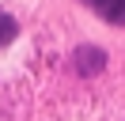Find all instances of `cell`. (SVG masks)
<instances>
[{
	"label": "cell",
	"mask_w": 125,
	"mask_h": 121,
	"mask_svg": "<svg viewBox=\"0 0 125 121\" xmlns=\"http://www.w3.org/2000/svg\"><path fill=\"white\" fill-rule=\"evenodd\" d=\"M83 4H91L106 23H117V27L125 23V0H83Z\"/></svg>",
	"instance_id": "1"
},
{
	"label": "cell",
	"mask_w": 125,
	"mask_h": 121,
	"mask_svg": "<svg viewBox=\"0 0 125 121\" xmlns=\"http://www.w3.org/2000/svg\"><path fill=\"white\" fill-rule=\"evenodd\" d=\"M102 60H106V53H102V49H76V68H80L83 76L102 72Z\"/></svg>",
	"instance_id": "2"
},
{
	"label": "cell",
	"mask_w": 125,
	"mask_h": 121,
	"mask_svg": "<svg viewBox=\"0 0 125 121\" xmlns=\"http://www.w3.org/2000/svg\"><path fill=\"white\" fill-rule=\"evenodd\" d=\"M15 34H19V23L11 19L8 11H0V45H8V42H11Z\"/></svg>",
	"instance_id": "3"
}]
</instances>
